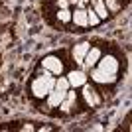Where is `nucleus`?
I'll list each match as a JSON object with an SVG mask.
<instances>
[{
  "label": "nucleus",
  "mask_w": 132,
  "mask_h": 132,
  "mask_svg": "<svg viewBox=\"0 0 132 132\" xmlns=\"http://www.w3.org/2000/svg\"><path fill=\"white\" fill-rule=\"evenodd\" d=\"M83 101L87 103V106H97L101 103V97H99V93H97V89H93L91 85H83Z\"/></svg>",
  "instance_id": "20e7f679"
},
{
  "label": "nucleus",
  "mask_w": 132,
  "mask_h": 132,
  "mask_svg": "<svg viewBox=\"0 0 132 132\" xmlns=\"http://www.w3.org/2000/svg\"><path fill=\"white\" fill-rule=\"evenodd\" d=\"M69 4H79V0H69Z\"/></svg>",
  "instance_id": "a211bd4d"
},
{
  "label": "nucleus",
  "mask_w": 132,
  "mask_h": 132,
  "mask_svg": "<svg viewBox=\"0 0 132 132\" xmlns=\"http://www.w3.org/2000/svg\"><path fill=\"white\" fill-rule=\"evenodd\" d=\"M99 63V69L105 73H110V75H114L116 71H118V61H116V57H112V55H101V59L97 61Z\"/></svg>",
  "instance_id": "f03ea898"
},
{
  "label": "nucleus",
  "mask_w": 132,
  "mask_h": 132,
  "mask_svg": "<svg viewBox=\"0 0 132 132\" xmlns=\"http://www.w3.org/2000/svg\"><path fill=\"white\" fill-rule=\"evenodd\" d=\"M89 47H91V45H89L87 42H81V44L73 45V50H71V55H73V59H75V63H81V65H83V57L87 55Z\"/></svg>",
  "instance_id": "423d86ee"
},
{
  "label": "nucleus",
  "mask_w": 132,
  "mask_h": 132,
  "mask_svg": "<svg viewBox=\"0 0 132 132\" xmlns=\"http://www.w3.org/2000/svg\"><path fill=\"white\" fill-rule=\"evenodd\" d=\"M101 55H103V53H101L99 47H89L87 55L83 57V65H85V67H93L95 63L101 59Z\"/></svg>",
  "instance_id": "0eeeda50"
},
{
  "label": "nucleus",
  "mask_w": 132,
  "mask_h": 132,
  "mask_svg": "<svg viewBox=\"0 0 132 132\" xmlns=\"http://www.w3.org/2000/svg\"><path fill=\"white\" fill-rule=\"evenodd\" d=\"M53 89H59V91H69V81H67V77L55 79V87H53Z\"/></svg>",
  "instance_id": "2eb2a0df"
},
{
  "label": "nucleus",
  "mask_w": 132,
  "mask_h": 132,
  "mask_svg": "<svg viewBox=\"0 0 132 132\" xmlns=\"http://www.w3.org/2000/svg\"><path fill=\"white\" fill-rule=\"evenodd\" d=\"M87 24H89V26H99V24H101V18L95 14L93 8H89V10H87Z\"/></svg>",
  "instance_id": "ddd939ff"
},
{
  "label": "nucleus",
  "mask_w": 132,
  "mask_h": 132,
  "mask_svg": "<svg viewBox=\"0 0 132 132\" xmlns=\"http://www.w3.org/2000/svg\"><path fill=\"white\" fill-rule=\"evenodd\" d=\"M67 91H59V89H51L50 95H47V103H50V106H59L61 101L65 99Z\"/></svg>",
  "instance_id": "6e6552de"
},
{
  "label": "nucleus",
  "mask_w": 132,
  "mask_h": 132,
  "mask_svg": "<svg viewBox=\"0 0 132 132\" xmlns=\"http://www.w3.org/2000/svg\"><path fill=\"white\" fill-rule=\"evenodd\" d=\"M53 87H55V79L50 77V71L45 69L44 77H36L32 81V95L36 97V99H45Z\"/></svg>",
  "instance_id": "f257e3e1"
},
{
  "label": "nucleus",
  "mask_w": 132,
  "mask_h": 132,
  "mask_svg": "<svg viewBox=\"0 0 132 132\" xmlns=\"http://www.w3.org/2000/svg\"><path fill=\"white\" fill-rule=\"evenodd\" d=\"M91 8H93V10H95V14H97V16L101 18V22H103V20H106V18L110 16L103 0H93V6H91Z\"/></svg>",
  "instance_id": "9b49d317"
},
{
  "label": "nucleus",
  "mask_w": 132,
  "mask_h": 132,
  "mask_svg": "<svg viewBox=\"0 0 132 132\" xmlns=\"http://www.w3.org/2000/svg\"><path fill=\"white\" fill-rule=\"evenodd\" d=\"M22 130H34L32 124H26V126H22Z\"/></svg>",
  "instance_id": "f3484780"
},
{
  "label": "nucleus",
  "mask_w": 132,
  "mask_h": 132,
  "mask_svg": "<svg viewBox=\"0 0 132 132\" xmlns=\"http://www.w3.org/2000/svg\"><path fill=\"white\" fill-rule=\"evenodd\" d=\"M106 6V10H109V14H116V12L120 10V4H118V0H103Z\"/></svg>",
  "instance_id": "4468645a"
},
{
  "label": "nucleus",
  "mask_w": 132,
  "mask_h": 132,
  "mask_svg": "<svg viewBox=\"0 0 132 132\" xmlns=\"http://www.w3.org/2000/svg\"><path fill=\"white\" fill-rule=\"evenodd\" d=\"M91 77H93V81H95V83H101V85H109V83H114V75H110V73H105V71H101V69H95Z\"/></svg>",
  "instance_id": "1a4fd4ad"
},
{
  "label": "nucleus",
  "mask_w": 132,
  "mask_h": 132,
  "mask_svg": "<svg viewBox=\"0 0 132 132\" xmlns=\"http://www.w3.org/2000/svg\"><path fill=\"white\" fill-rule=\"evenodd\" d=\"M87 73L85 71H71L69 75H67V81H69V87H83L85 83H87Z\"/></svg>",
  "instance_id": "39448f33"
},
{
  "label": "nucleus",
  "mask_w": 132,
  "mask_h": 132,
  "mask_svg": "<svg viewBox=\"0 0 132 132\" xmlns=\"http://www.w3.org/2000/svg\"><path fill=\"white\" fill-rule=\"evenodd\" d=\"M57 8H69V0H55Z\"/></svg>",
  "instance_id": "dca6fc26"
},
{
  "label": "nucleus",
  "mask_w": 132,
  "mask_h": 132,
  "mask_svg": "<svg viewBox=\"0 0 132 132\" xmlns=\"http://www.w3.org/2000/svg\"><path fill=\"white\" fill-rule=\"evenodd\" d=\"M42 65L50 73H53V75H61V73H63V61H61L59 57H55V55H47V57L42 61Z\"/></svg>",
  "instance_id": "7ed1b4c3"
},
{
  "label": "nucleus",
  "mask_w": 132,
  "mask_h": 132,
  "mask_svg": "<svg viewBox=\"0 0 132 132\" xmlns=\"http://www.w3.org/2000/svg\"><path fill=\"white\" fill-rule=\"evenodd\" d=\"M71 20L77 24V26H81V28L89 26L87 24V10H85V8H77L75 12H71Z\"/></svg>",
  "instance_id": "9d476101"
},
{
  "label": "nucleus",
  "mask_w": 132,
  "mask_h": 132,
  "mask_svg": "<svg viewBox=\"0 0 132 132\" xmlns=\"http://www.w3.org/2000/svg\"><path fill=\"white\" fill-rule=\"evenodd\" d=\"M57 20H59L61 24L71 22V12H69V8H59V10H57Z\"/></svg>",
  "instance_id": "f8f14e48"
}]
</instances>
